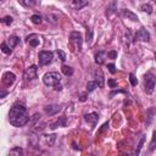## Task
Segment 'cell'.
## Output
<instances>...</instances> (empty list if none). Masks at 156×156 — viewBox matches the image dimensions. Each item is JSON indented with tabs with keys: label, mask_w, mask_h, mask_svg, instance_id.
Instances as JSON below:
<instances>
[{
	"label": "cell",
	"mask_w": 156,
	"mask_h": 156,
	"mask_svg": "<svg viewBox=\"0 0 156 156\" xmlns=\"http://www.w3.org/2000/svg\"><path fill=\"white\" fill-rule=\"evenodd\" d=\"M9 121L13 127H23L29 122L27 108L22 102H16L12 105L9 112Z\"/></svg>",
	"instance_id": "1"
},
{
	"label": "cell",
	"mask_w": 156,
	"mask_h": 156,
	"mask_svg": "<svg viewBox=\"0 0 156 156\" xmlns=\"http://www.w3.org/2000/svg\"><path fill=\"white\" fill-rule=\"evenodd\" d=\"M156 84V76L152 72H147L144 76V91L146 94H152Z\"/></svg>",
	"instance_id": "2"
},
{
	"label": "cell",
	"mask_w": 156,
	"mask_h": 156,
	"mask_svg": "<svg viewBox=\"0 0 156 156\" xmlns=\"http://www.w3.org/2000/svg\"><path fill=\"white\" fill-rule=\"evenodd\" d=\"M43 82H44L45 85L55 87V85L60 84V82H61V74L58 72H48V73L44 74Z\"/></svg>",
	"instance_id": "3"
},
{
	"label": "cell",
	"mask_w": 156,
	"mask_h": 156,
	"mask_svg": "<svg viewBox=\"0 0 156 156\" xmlns=\"http://www.w3.org/2000/svg\"><path fill=\"white\" fill-rule=\"evenodd\" d=\"M69 40H71L73 48H74L77 51H80V50H82L83 38H82V34H80L79 32H72L71 35H69Z\"/></svg>",
	"instance_id": "4"
},
{
	"label": "cell",
	"mask_w": 156,
	"mask_h": 156,
	"mask_svg": "<svg viewBox=\"0 0 156 156\" xmlns=\"http://www.w3.org/2000/svg\"><path fill=\"white\" fill-rule=\"evenodd\" d=\"M52 58H54V54L51 51H40L38 55V61L40 66H46L51 63Z\"/></svg>",
	"instance_id": "5"
},
{
	"label": "cell",
	"mask_w": 156,
	"mask_h": 156,
	"mask_svg": "<svg viewBox=\"0 0 156 156\" xmlns=\"http://www.w3.org/2000/svg\"><path fill=\"white\" fill-rule=\"evenodd\" d=\"M37 72H38V67H37L35 65H32V66H29V67L24 71L23 77H24L26 80H33V79L37 78Z\"/></svg>",
	"instance_id": "6"
},
{
	"label": "cell",
	"mask_w": 156,
	"mask_h": 156,
	"mask_svg": "<svg viewBox=\"0 0 156 156\" xmlns=\"http://www.w3.org/2000/svg\"><path fill=\"white\" fill-rule=\"evenodd\" d=\"M135 40H141V41H150V34L149 32L141 27L136 33H135Z\"/></svg>",
	"instance_id": "7"
},
{
	"label": "cell",
	"mask_w": 156,
	"mask_h": 156,
	"mask_svg": "<svg viewBox=\"0 0 156 156\" xmlns=\"http://www.w3.org/2000/svg\"><path fill=\"white\" fill-rule=\"evenodd\" d=\"M16 80V76L12 73V72H5L4 76H2V83L6 85V87H10L15 83Z\"/></svg>",
	"instance_id": "8"
},
{
	"label": "cell",
	"mask_w": 156,
	"mask_h": 156,
	"mask_svg": "<svg viewBox=\"0 0 156 156\" xmlns=\"http://www.w3.org/2000/svg\"><path fill=\"white\" fill-rule=\"evenodd\" d=\"M44 111L49 115V116H52V115H56L57 112L61 111V106L60 105H56V104H50V105H46L44 107Z\"/></svg>",
	"instance_id": "9"
},
{
	"label": "cell",
	"mask_w": 156,
	"mask_h": 156,
	"mask_svg": "<svg viewBox=\"0 0 156 156\" xmlns=\"http://www.w3.org/2000/svg\"><path fill=\"white\" fill-rule=\"evenodd\" d=\"M27 43L32 46V48H35L40 44V38L37 35V34H30L27 37Z\"/></svg>",
	"instance_id": "10"
},
{
	"label": "cell",
	"mask_w": 156,
	"mask_h": 156,
	"mask_svg": "<svg viewBox=\"0 0 156 156\" xmlns=\"http://www.w3.org/2000/svg\"><path fill=\"white\" fill-rule=\"evenodd\" d=\"M84 119L87 121V122H89L93 127L98 123V121H99V116H98V113H95V112H91V113H88V115H85L84 116Z\"/></svg>",
	"instance_id": "11"
},
{
	"label": "cell",
	"mask_w": 156,
	"mask_h": 156,
	"mask_svg": "<svg viewBox=\"0 0 156 156\" xmlns=\"http://www.w3.org/2000/svg\"><path fill=\"white\" fill-rule=\"evenodd\" d=\"M107 56V52L106 51H104V50H100V51H98L96 54H95V62L98 63V65H102L104 62H105V57Z\"/></svg>",
	"instance_id": "12"
},
{
	"label": "cell",
	"mask_w": 156,
	"mask_h": 156,
	"mask_svg": "<svg viewBox=\"0 0 156 156\" xmlns=\"http://www.w3.org/2000/svg\"><path fill=\"white\" fill-rule=\"evenodd\" d=\"M94 74H95V82L98 83L99 88H104V85H105V80H104V76H102L101 71L98 69V71H95Z\"/></svg>",
	"instance_id": "13"
},
{
	"label": "cell",
	"mask_w": 156,
	"mask_h": 156,
	"mask_svg": "<svg viewBox=\"0 0 156 156\" xmlns=\"http://www.w3.org/2000/svg\"><path fill=\"white\" fill-rule=\"evenodd\" d=\"M87 5H88L87 0H72V7L76 10H80Z\"/></svg>",
	"instance_id": "14"
},
{
	"label": "cell",
	"mask_w": 156,
	"mask_h": 156,
	"mask_svg": "<svg viewBox=\"0 0 156 156\" xmlns=\"http://www.w3.org/2000/svg\"><path fill=\"white\" fill-rule=\"evenodd\" d=\"M65 126H66V118H65V117H60L56 122H54V123L50 126V128H51V129H55V128L65 127Z\"/></svg>",
	"instance_id": "15"
},
{
	"label": "cell",
	"mask_w": 156,
	"mask_h": 156,
	"mask_svg": "<svg viewBox=\"0 0 156 156\" xmlns=\"http://www.w3.org/2000/svg\"><path fill=\"white\" fill-rule=\"evenodd\" d=\"M122 15L124 17H127V20H130V21H138V16L135 13H133L132 11L129 10H123L122 11Z\"/></svg>",
	"instance_id": "16"
},
{
	"label": "cell",
	"mask_w": 156,
	"mask_h": 156,
	"mask_svg": "<svg viewBox=\"0 0 156 156\" xmlns=\"http://www.w3.org/2000/svg\"><path fill=\"white\" fill-rule=\"evenodd\" d=\"M17 44H20V38H17L16 35H11V37L9 38V46L12 49V48H15Z\"/></svg>",
	"instance_id": "17"
},
{
	"label": "cell",
	"mask_w": 156,
	"mask_h": 156,
	"mask_svg": "<svg viewBox=\"0 0 156 156\" xmlns=\"http://www.w3.org/2000/svg\"><path fill=\"white\" fill-rule=\"evenodd\" d=\"M9 155H12V156H21V155H23V150H22L20 146H16V147H12V149L9 151Z\"/></svg>",
	"instance_id": "18"
},
{
	"label": "cell",
	"mask_w": 156,
	"mask_h": 156,
	"mask_svg": "<svg viewBox=\"0 0 156 156\" xmlns=\"http://www.w3.org/2000/svg\"><path fill=\"white\" fill-rule=\"evenodd\" d=\"M61 71H62V73H63L65 76H67V77L73 74V68H72V67H69V66H67V65H62Z\"/></svg>",
	"instance_id": "19"
},
{
	"label": "cell",
	"mask_w": 156,
	"mask_h": 156,
	"mask_svg": "<svg viewBox=\"0 0 156 156\" xmlns=\"http://www.w3.org/2000/svg\"><path fill=\"white\" fill-rule=\"evenodd\" d=\"M98 83L95 80H90L87 83V93H91L93 90H95V88H98Z\"/></svg>",
	"instance_id": "20"
},
{
	"label": "cell",
	"mask_w": 156,
	"mask_h": 156,
	"mask_svg": "<svg viewBox=\"0 0 156 156\" xmlns=\"http://www.w3.org/2000/svg\"><path fill=\"white\" fill-rule=\"evenodd\" d=\"M155 147H156V130L152 132V139H151V141H150L149 150L152 151V150H155Z\"/></svg>",
	"instance_id": "21"
},
{
	"label": "cell",
	"mask_w": 156,
	"mask_h": 156,
	"mask_svg": "<svg viewBox=\"0 0 156 156\" xmlns=\"http://www.w3.org/2000/svg\"><path fill=\"white\" fill-rule=\"evenodd\" d=\"M140 10L144 11V12H147V13H151L152 12V6L150 4H143L140 6Z\"/></svg>",
	"instance_id": "22"
},
{
	"label": "cell",
	"mask_w": 156,
	"mask_h": 156,
	"mask_svg": "<svg viewBox=\"0 0 156 156\" xmlns=\"http://www.w3.org/2000/svg\"><path fill=\"white\" fill-rule=\"evenodd\" d=\"M30 21L34 23V24H40L41 23V16L40 15H33L30 17Z\"/></svg>",
	"instance_id": "23"
},
{
	"label": "cell",
	"mask_w": 156,
	"mask_h": 156,
	"mask_svg": "<svg viewBox=\"0 0 156 156\" xmlns=\"http://www.w3.org/2000/svg\"><path fill=\"white\" fill-rule=\"evenodd\" d=\"M1 51L4 52V54H11V51H12V49L4 41L2 44H1Z\"/></svg>",
	"instance_id": "24"
},
{
	"label": "cell",
	"mask_w": 156,
	"mask_h": 156,
	"mask_svg": "<svg viewBox=\"0 0 156 156\" xmlns=\"http://www.w3.org/2000/svg\"><path fill=\"white\" fill-rule=\"evenodd\" d=\"M91 39H93V29L91 28H88L87 29V39H85V41L88 44H90L91 43Z\"/></svg>",
	"instance_id": "25"
},
{
	"label": "cell",
	"mask_w": 156,
	"mask_h": 156,
	"mask_svg": "<svg viewBox=\"0 0 156 156\" xmlns=\"http://www.w3.org/2000/svg\"><path fill=\"white\" fill-rule=\"evenodd\" d=\"M1 22H2L4 24H7V26H10V24L12 23V17H11V16H5V17L1 20Z\"/></svg>",
	"instance_id": "26"
},
{
	"label": "cell",
	"mask_w": 156,
	"mask_h": 156,
	"mask_svg": "<svg viewBox=\"0 0 156 156\" xmlns=\"http://www.w3.org/2000/svg\"><path fill=\"white\" fill-rule=\"evenodd\" d=\"M144 141H145V136H141V139H140V141H139V144H138L136 151H135V154H136V155H138V154H140V150H141V147H143Z\"/></svg>",
	"instance_id": "27"
},
{
	"label": "cell",
	"mask_w": 156,
	"mask_h": 156,
	"mask_svg": "<svg viewBox=\"0 0 156 156\" xmlns=\"http://www.w3.org/2000/svg\"><path fill=\"white\" fill-rule=\"evenodd\" d=\"M21 2H22L24 6L30 7V6H33V5L35 4V0H21Z\"/></svg>",
	"instance_id": "28"
},
{
	"label": "cell",
	"mask_w": 156,
	"mask_h": 156,
	"mask_svg": "<svg viewBox=\"0 0 156 156\" xmlns=\"http://www.w3.org/2000/svg\"><path fill=\"white\" fill-rule=\"evenodd\" d=\"M129 80H130V84H132L133 87H135V85L138 84V79L135 78V76H134L133 73H130V74H129Z\"/></svg>",
	"instance_id": "29"
},
{
	"label": "cell",
	"mask_w": 156,
	"mask_h": 156,
	"mask_svg": "<svg viewBox=\"0 0 156 156\" xmlns=\"http://www.w3.org/2000/svg\"><path fill=\"white\" fill-rule=\"evenodd\" d=\"M55 139H56V135H55V134H51V135H46V141H48V144H49V145H52Z\"/></svg>",
	"instance_id": "30"
},
{
	"label": "cell",
	"mask_w": 156,
	"mask_h": 156,
	"mask_svg": "<svg viewBox=\"0 0 156 156\" xmlns=\"http://www.w3.org/2000/svg\"><path fill=\"white\" fill-rule=\"evenodd\" d=\"M107 57H108V58H112V60L117 58V51H116V50L108 51V52H107Z\"/></svg>",
	"instance_id": "31"
},
{
	"label": "cell",
	"mask_w": 156,
	"mask_h": 156,
	"mask_svg": "<svg viewBox=\"0 0 156 156\" xmlns=\"http://www.w3.org/2000/svg\"><path fill=\"white\" fill-rule=\"evenodd\" d=\"M107 68H108V71H110L112 74H115V73L117 72V69H116V66H115L113 63H108V65H107Z\"/></svg>",
	"instance_id": "32"
},
{
	"label": "cell",
	"mask_w": 156,
	"mask_h": 156,
	"mask_svg": "<svg viewBox=\"0 0 156 156\" xmlns=\"http://www.w3.org/2000/svg\"><path fill=\"white\" fill-rule=\"evenodd\" d=\"M107 84H108L110 88H116V87H117V82H116L115 79H112V78H110V79L107 80Z\"/></svg>",
	"instance_id": "33"
},
{
	"label": "cell",
	"mask_w": 156,
	"mask_h": 156,
	"mask_svg": "<svg viewBox=\"0 0 156 156\" xmlns=\"http://www.w3.org/2000/svg\"><path fill=\"white\" fill-rule=\"evenodd\" d=\"M57 55L60 56V60H61V61H65V60H66V54H65L62 50H57Z\"/></svg>",
	"instance_id": "34"
},
{
	"label": "cell",
	"mask_w": 156,
	"mask_h": 156,
	"mask_svg": "<svg viewBox=\"0 0 156 156\" xmlns=\"http://www.w3.org/2000/svg\"><path fill=\"white\" fill-rule=\"evenodd\" d=\"M107 127H108V122L104 123V124H102V127H101V128L99 129V133H102V132H104L105 129H107Z\"/></svg>",
	"instance_id": "35"
},
{
	"label": "cell",
	"mask_w": 156,
	"mask_h": 156,
	"mask_svg": "<svg viewBox=\"0 0 156 156\" xmlns=\"http://www.w3.org/2000/svg\"><path fill=\"white\" fill-rule=\"evenodd\" d=\"M115 5H116V4H115V2H113V4H112V5H111V6H110V7H108V11H107V12H106V13H107V15H110V13H111V12H115Z\"/></svg>",
	"instance_id": "36"
},
{
	"label": "cell",
	"mask_w": 156,
	"mask_h": 156,
	"mask_svg": "<svg viewBox=\"0 0 156 156\" xmlns=\"http://www.w3.org/2000/svg\"><path fill=\"white\" fill-rule=\"evenodd\" d=\"M7 94V91H5V90H1V94H0V98H5V95Z\"/></svg>",
	"instance_id": "37"
},
{
	"label": "cell",
	"mask_w": 156,
	"mask_h": 156,
	"mask_svg": "<svg viewBox=\"0 0 156 156\" xmlns=\"http://www.w3.org/2000/svg\"><path fill=\"white\" fill-rule=\"evenodd\" d=\"M85 100H87V94H83L80 96V101H85Z\"/></svg>",
	"instance_id": "38"
},
{
	"label": "cell",
	"mask_w": 156,
	"mask_h": 156,
	"mask_svg": "<svg viewBox=\"0 0 156 156\" xmlns=\"http://www.w3.org/2000/svg\"><path fill=\"white\" fill-rule=\"evenodd\" d=\"M54 88H55V90H61V89H62V87H61L60 84H57V85H55Z\"/></svg>",
	"instance_id": "39"
},
{
	"label": "cell",
	"mask_w": 156,
	"mask_h": 156,
	"mask_svg": "<svg viewBox=\"0 0 156 156\" xmlns=\"http://www.w3.org/2000/svg\"><path fill=\"white\" fill-rule=\"evenodd\" d=\"M73 147H74V149H76V150H77V149H79V147H78V146H77V145H76V143H73Z\"/></svg>",
	"instance_id": "40"
},
{
	"label": "cell",
	"mask_w": 156,
	"mask_h": 156,
	"mask_svg": "<svg viewBox=\"0 0 156 156\" xmlns=\"http://www.w3.org/2000/svg\"><path fill=\"white\" fill-rule=\"evenodd\" d=\"M155 60H156V55H155Z\"/></svg>",
	"instance_id": "41"
}]
</instances>
